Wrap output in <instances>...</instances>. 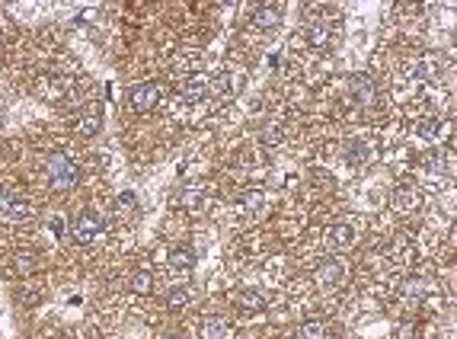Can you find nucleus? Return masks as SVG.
<instances>
[{"label": "nucleus", "instance_id": "f257e3e1", "mask_svg": "<svg viewBox=\"0 0 457 339\" xmlns=\"http://www.w3.org/2000/svg\"><path fill=\"white\" fill-rule=\"evenodd\" d=\"M106 228H109V221H106L103 211L83 208V211L74 215V221H70V237H74L77 243H83V247H90V243H96L99 237L106 234Z\"/></svg>", "mask_w": 457, "mask_h": 339}, {"label": "nucleus", "instance_id": "f03ea898", "mask_svg": "<svg viewBox=\"0 0 457 339\" xmlns=\"http://www.w3.org/2000/svg\"><path fill=\"white\" fill-rule=\"evenodd\" d=\"M45 176H49V186L51 189H70L77 180H80V166H77L74 157L55 151V154H49V157H45Z\"/></svg>", "mask_w": 457, "mask_h": 339}, {"label": "nucleus", "instance_id": "7ed1b4c3", "mask_svg": "<svg viewBox=\"0 0 457 339\" xmlns=\"http://www.w3.org/2000/svg\"><path fill=\"white\" fill-rule=\"evenodd\" d=\"M29 215H32V211H29V199L20 186L0 189V218H7V221H26Z\"/></svg>", "mask_w": 457, "mask_h": 339}, {"label": "nucleus", "instance_id": "20e7f679", "mask_svg": "<svg viewBox=\"0 0 457 339\" xmlns=\"http://www.w3.org/2000/svg\"><path fill=\"white\" fill-rule=\"evenodd\" d=\"M394 208L403 211V215H413L422 208V189L415 186V183H400L394 186Z\"/></svg>", "mask_w": 457, "mask_h": 339}, {"label": "nucleus", "instance_id": "39448f33", "mask_svg": "<svg viewBox=\"0 0 457 339\" xmlns=\"http://www.w3.org/2000/svg\"><path fill=\"white\" fill-rule=\"evenodd\" d=\"M128 99H132L134 112H151V109H157V103H160V83L157 80L138 83V87H132Z\"/></svg>", "mask_w": 457, "mask_h": 339}, {"label": "nucleus", "instance_id": "423d86ee", "mask_svg": "<svg viewBox=\"0 0 457 339\" xmlns=\"http://www.w3.org/2000/svg\"><path fill=\"white\" fill-rule=\"evenodd\" d=\"M342 278H346V263H342V259L330 257V259L320 263V269H317V285L320 288H339Z\"/></svg>", "mask_w": 457, "mask_h": 339}, {"label": "nucleus", "instance_id": "0eeeda50", "mask_svg": "<svg viewBox=\"0 0 457 339\" xmlns=\"http://www.w3.org/2000/svg\"><path fill=\"white\" fill-rule=\"evenodd\" d=\"M240 80H243V74H237V70H224V74H218L215 80L208 83V93H215L218 99H234L237 93H240Z\"/></svg>", "mask_w": 457, "mask_h": 339}, {"label": "nucleus", "instance_id": "6e6552de", "mask_svg": "<svg viewBox=\"0 0 457 339\" xmlns=\"http://www.w3.org/2000/svg\"><path fill=\"white\" fill-rule=\"evenodd\" d=\"M349 97H352L358 106H371L374 99H377V87L371 83L368 74H352L349 77Z\"/></svg>", "mask_w": 457, "mask_h": 339}, {"label": "nucleus", "instance_id": "1a4fd4ad", "mask_svg": "<svg viewBox=\"0 0 457 339\" xmlns=\"http://www.w3.org/2000/svg\"><path fill=\"white\" fill-rule=\"evenodd\" d=\"M282 16L284 10L278 7V4H263V7L253 13V20H249V26L256 29V32H269V29L282 26Z\"/></svg>", "mask_w": 457, "mask_h": 339}, {"label": "nucleus", "instance_id": "9d476101", "mask_svg": "<svg viewBox=\"0 0 457 339\" xmlns=\"http://www.w3.org/2000/svg\"><path fill=\"white\" fill-rule=\"evenodd\" d=\"M406 74H409V80H432V77L438 74V58L435 55H415V58H409Z\"/></svg>", "mask_w": 457, "mask_h": 339}, {"label": "nucleus", "instance_id": "9b49d317", "mask_svg": "<svg viewBox=\"0 0 457 339\" xmlns=\"http://www.w3.org/2000/svg\"><path fill=\"white\" fill-rule=\"evenodd\" d=\"M192 266H195V253L189 247L173 249V253H170V259H166V269H170V276H173V278H189Z\"/></svg>", "mask_w": 457, "mask_h": 339}, {"label": "nucleus", "instance_id": "f8f14e48", "mask_svg": "<svg viewBox=\"0 0 457 339\" xmlns=\"http://www.w3.org/2000/svg\"><path fill=\"white\" fill-rule=\"evenodd\" d=\"M99 128H103V109H99V106H87V109L80 112V118H77V135L90 138Z\"/></svg>", "mask_w": 457, "mask_h": 339}, {"label": "nucleus", "instance_id": "ddd939ff", "mask_svg": "<svg viewBox=\"0 0 457 339\" xmlns=\"http://www.w3.org/2000/svg\"><path fill=\"white\" fill-rule=\"evenodd\" d=\"M208 77H192V80H186L182 83V93H180V103L182 106H195V103H201V99L208 97Z\"/></svg>", "mask_w": 457, "mask_h": 339}, {"label": "nucleus", "instance_id": "4468645a", "mask_svg": "<svg viewBox=\"0 0 457 339\" xmlns=\"http://www.w3.org/2000/svg\"><path fill=\"white\" fill-rule=\"evenodd\" d=\"M173 202L182 208V211H189V215H199L201 208H205V192H201V189L186 186V189H180V192L173 195Z\"/></svg>", "mask_w": 457, "mask_h": 339}, {"label": "nucleus", "instance_id": "2eb2a0df", "mask_svg": "<svg viewBox=\"0 0 457 339\" xmlns=\"http://www.w3.org/2000/svg\"><path fill=\"white\" fill-rule=\"evenodd\" d=\"M330 249H349L355 243V228L352 224H332V230L326 234Z\"/></svg>", "mask_w": 457, "mask_h": 339}, {"label": "nucleus", "instance_id": "dca6fc26", "mask_svg": "<svg viewBox=\"0 0 457 339\" xmlns=\"http://www.w3.org/2000/svg\"><path fill=\"white\" fill-rule=\"evenodd\" d=\"M346 160L355 170H365V166L371 164V144H368V141H352L346 151Z\"/></svg>", "mask_w": 457, "mask_h": 339}, {"label": "nucleus", "instance_id": "f3484780", "mask_svg": "<svg viewBox=\"0 0 457 339\" xmlns=\"http://www.w3.org/2000/svg\"><path fill=\"white\" fill-rule=\"evenodd\" d=\"M39 93L45 99H61L68 93V80L64 77H42L39 80Z\"/></svg>", "mask_w": 457, "mask_h": 339}, {"label": "nucleus", "instance_id": "a211bd4d", "mask_svg": "<svg viewBox=\"0 0 457 339\" xmlns=\"http://www.w3.org/2000/svg\"><path fill=\"white\" fill-rule=\"evenodd\" d=\"M237 307H240V311H246V314H256V311H263V307H265V298L259 295L256 288H243L240 295H237Z\"/></svg>", "mask_w": 457, "mask_h": 339}, {"label": "nucleus", "instance_id": "6ab92c4d", "mask_svg": "<svg viewBox=\"0 0 457 339\" xmlns=\"http://www.w3.org/2000/svg\"><path fill=\"white\" fill-rule=\"evenodd\" d=\"M128 288H132L134 295H147V291L154 288V272H147V269H134L132 276H128Z\"/></svg>", "mask_w": 457, "mask_h": 339}, {"label": "nucleus", "instance_id": "aec40b11", "mask_svg": "<svg viewBox=\"0 0 457 339\" xmlns=\"http://www.w3.org/2000/svg\"><path fill=\"white\" fill-rule=\"evenodd\" d=\"M201 330H205V339H227L230 336V323L224 317H208Z\"/></svg>", "mask_w": 457, "mask_h": 339}, {"label": "nucleus", "instance_id": "412c9836", "mask_svg": "<svg viewBox=\"0 0 457 339\" xmlns=\"http://www.w3.org/2000/svg\"><path fill=\"white\" fill-rule=\"evenodd\" d=\"M429 291H432V282H429V278H413V282L406 285V295H409V298H425Z\"/></svg>", "mask_w": 457, "mask_h": 339}, {"label": "nucleus", "instance_id": "4be33fe9", "mask_svg": "<svg viewBox=\"0 0 457 339\" xmlns=\"http://www.w3.org/2000/svg\"><path fill=\"white\" fill-rule=\"evenodd\" d=\"M320 336H323V323L320 320H307L298 330V339H320Z\"/></svg>", "mask_w": 457, "mask_h": 339}, {"label": "nucleus", "instance_id": "5701e85b", "mask_svg": "<svg viewBox=\"0 0 457 339\" xmlns=\"http://www.w3.org/2000/svg\"><path fill=\"white\" fill-rule=\"evenodd\" d=\"M118 208H122V215H134V211H138V195L118 192Z\"/></svg>", "mask_w": 457, "mask_h": 339}, {"label": "nucleus", "instance_id": "b1692460", "mask_svg": "<svg viewBox=\"0 0 457 339\" xmlns=\"http://www.w3.org/2000/svg\"><path fill=\"white\" fill-rule=\"evenodd\" d=\"M13 263H16L13 269L20 272V276H23V272H32V269H35V253H16Z\"/></svg>", "mask_w": 457, "mask_h": 339}, {"label": "nucleus", "instance_id": "393cba45", "mask_svg": "<svg viewBox=\"0 0 457 339\" xmlns=\"http://www.w3.org/2000/svg\"><path fill=\"white\" fill-rule=\"evenodd\" d=\"M243 208H246V211H259V208H263V192H259V189H249V192L243 195Z\"/></svg>", "mask_w": 457, "mask_h": 339}, {"label": "nucleus", "instance_id": "a878e982", "mask_svg": "<svg viewBox=\"0 0 457 339\" xmlns=\"http://www.w3.org/2000/svg\"><path fill=\"white\" fill-rule=\"evenodd\" d=\"M419 135H422L425 141H432L438 135V118H425V122H419Z\"/></svg>", "mask_w": 457, "mask_h": 339}, {"label": "nucleus", "instance_id": "bb28decb", "mask_svg": "<svg viewBox=\"0 0 457 339\" xmlns=\"http://www.w3.org/2000/svg\"><path fill=\"white\" fill-rule=\"evenodd\" d=\"M419 336V323H406L403 320L400 326H396V339H415Z\"/></svg>", "mask_w": 457, "mask_h": 339}, {"label": "nucleus", "instance_id": "cd10ccee", "mask_svg": "<svg viewBox=\"0 0 457 339\" xmlns=\"http://www.w3.org/2000/svg\"><path fill=\"white\" fill-rule=\"evenodd\" d=\"M186 301H189V288H186V285H180V288L170 291V307H180V304H186Z\"/></svg>", "mask_w": 457, "mask_h": 339}, {"label": "nucleus", "instance_id": "c85d7f7f", "mask_svg": "<svg viewBox=\"0 0 457 339\" xmlns=\"http://www.w3.org/2000/svg\"><path fill=\"white\" fill-rule=\"evenodd\" d=\"M263 141H265V144H278V141H282V138H278V128H265Z\"/></svg>", "mask_w": 457, "mask_h": 339}]
</instances>
